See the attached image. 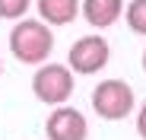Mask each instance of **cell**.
<instances>
[{
	"instance_id": "1",
	"label": "cell",
	"mask_w": 146,
	"mask_h": 140,
	"mask_svg": "<svg viewBox=\"0 0 146 140\" xmlns=\"http://www.w3.org/2000/svg\"><path fill=\"white\" fill-rule=\"evenodd\" d=\"M10 51L19 64H44L54 51V32L44 19H16L10 32Z\"/></svg>"
},
{
	"instance_id": "2",
	"label": "cell",
	"mask_w": 146,
	"mask_h": 140,
	"mask_svg": "<svg viewBox=\"0 0 146 140\" xmlns=\"http://www.w3.org/2000/svg\"><path fill=\"white\" fill-rule=\"evenodd\" d=\"M32 92L44 105H64L73 96V70L67 64H38L32 77Z\"/></svg>"
},
{
	"instance_id": "3",
	"label": "cell",
	"mask_w": 146,
	"mask_h": 140,
	"mask_svg": "<svg viewBox=\"0 0 146 140\" xmlns=\"http://www.w3.org/2000/svg\"><path fill=\"white\" fill-rule=\"evenodd\" d=\"M137 99H133V89L124 80H102L99 86L92 89V108L99 118L105 121H121L133 111Z\"/></svg>"
},
{
	"instance_id": "4",
	"label": "cell",
	"mask_w": 146,
	"mask_h": 140,
	"mask_svg": "<svg viewBox=\"0 0 146 140\" xmlns=\"http://www.w3.org/2000/svg\"><path fill=\"white\" fill-rule=\"evenodd\" d=\"M108 57H111V48L102 35H83V38L73 41V48L67 54V64H70L73 73L92 77V73L108 67Z\"/></svg>"
},
{
	"instance_id": "5",
	"label": "cell",
	"mask_w": 146,
	"mask_h": 140,
	"mask_svg": "<svg viewBox=\"0 0 146 140\" xmlns=\"http://www.w3.org/2000/svg\"><path fill=\"white\" fill-rule=\"evenodd\" d=\"M48 140H86L89 137V121L86 115L70 108V105H54V111L44 121Z\"/></svg>"
},
{
	"instance_id": "6",
	"label": "cell",
	"mask_w": 146,
	"mask_h": 140,
	"mask_svg": "<svg viewBox=\"0 0 146 140\" xmlns=\"http://www.w3.org/2000/svg\"><path fill=\"white\" fill-rule=\"evenodd\" d=\"M121 10H124L121 0H83V3H80V13L86 16V22L95 26V29L114 26V22L121 19Z\"/></svg>"
},
{
	"instance_id": "7",
	"label": "cell",
	"mask_w": 146,
	"mask_h": 140,
	"mask_svg": "<svg viewBox=\"0 0 146 140\" xmlns=\"http://www.w3.org/2000/svg\"><path fill=\"white\" fill-rule=\"evenodd\" d=\"M38 16L48 26H70L80 16V0H38Z\"/></svg>"
},
{
	"instance_id": "8",
	"label": "cell",
	"mask_w": 146,
	"mask_h": 140,
	"mask_svg": "<svg viewBox=\"0 0 146 140\" xmlns=\"http://www.w3.org/2000/svg\"><path fill=\"white\" fill-rule=\"evenodd\" d=\"M124 19H127L130 32L146 38V0H130V3L124 7Z\"/></svg>"
},
{
	"instance_id": "9",
	"label": "cell",
	"mask_w": 146,
	"mask_h": 140,
	"mask_svg": "<svg viewBox=\"0 0 146 140\" xmlns=\"http://www.w3.org/2000/svg\"><path fill=\"white\" fill-rule=\"evenodd\" d=\"M29 7L32 0H0V19H22Z\"/></svg>"
},
{
	"instance_id": "10",
	"label": "cell",
	"mask_w": 146,
	"mask_h": 140,
	"mask_svg": "<svg viewBox=\"0 0 146 140\" xmlns=\"http://www.w3.org/2000/svg\"><path fill=\"white\" fill-rule=\"evenodd\" d=\"M137 134L146 140V102L140 105V111H137Z\"/></svg>"
},
{
	"instance_id": "11",
	"label": "cell",
	"mask_w": 146,
	"mask_h": 140,
	"mask_svg": "<svg viewBox=\"0 0 146 140\" xmlns=\"http://www.w3.org/2000/svg\"><path fill=\"white\" fill-rule=\"evenodd\" d=\"M143 73H146V51H143Z\"/></svg>"
},
{
	"instance_id": "12",
	"label": "cell",
	"mask_w": 146,
	"mask_h": 140,
	"mask_svg": "<svg viewBox=\"0 0 146 140\" xmlns=\"http://www.w3.org/2000/svg\"><path fill=\"white\" fill-rule=\"evenodd\" d=\"M0 73H3V61H0Z\"/></svg>"
}]
</instances>
